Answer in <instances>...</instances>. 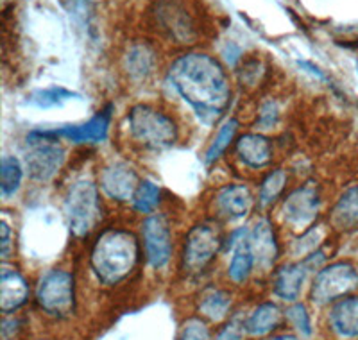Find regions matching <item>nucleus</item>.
Instances as JSON below:
<instances>
[{
  "mask_svg": "<svg viewBox=\"0 0 358 340\" xmlns=\"http://www.w3.org/2000/svg\"><path fill=\"white\" fill-rule=\"evenodd\" d=\"M179 340H210V328L203 319L192 317L183 324Z\"/></svg>",
  "mask_w": 358,
  "mask_h": 340,
  "instance_id": "2f4dec72",
  "label": "nucleus"
},
{
  "mask_svg": "<svg viewBox=\"0 0 358 340\" xmlns=\"http://www.w3.org/2000/svg\"><path fill=\"white\" fill-rule=\"evenodd\" d=\"M236 131H238V122H236L235 118H229V120L224 122L222 126H220L219 133H217V136L213 138V142L208 147L206 158H204L206 163L217 162V160L226 153V149H228L233 143V140H235Z\"/></svg>",
  "mask_w": 358,
  "mask_h": 340,
  "instance_id": "cd10ccee",
  "label": "nucleus"
},
{
  "mask_svg": "<svg viewBox=\"0 0 358 340\" xmlns=\"http://www.w3.org/2000/svg\"><path fill=\"white\" fill-rule=\"evenodd\" d=\"M231 253L233 256L228 267L229 280H231L233 283H244V281H248L249 276H251L252 269L257 267V264H255V256H252L251 247H249L248 243V239H245L244 242L238 243Z\"/></svg>",
  "mask_w": 358,
  "mask_h": 340,
  "instance_id": "b1692460",
  "label": "nucleus"
},
{
  "mask_svg": "<svg viewBox=\"0 0 358 340\" xmlns=\"http://www.w3.org/2000/svg\"><path fill=\"white\" fill-rule=\"evenodd\" d=\"M24 179V167L18 162L15 156L6 154L0 163V188H2V195L6 199L11 197L13 194H17L18 188Z\"/></svg>",
  "mask_w": 358,
  "mask_h": 340,
  "instance_id": "a878e982",
  "label": "nucleus"
},
{
  "mask_svg": "<svg viewBox=\"0 0 358 340\" xmlns=\"http://www.w3.org/2000/svg\"><path fill=\"white\" fill-rule=\"evenodd\" d=\"M357 70H358V63H357Z\"/></svg>",
  "mask_w": 358,
  "mask_h": 340,
  "instance_id": "4c0bfd02",
  "label": "nucleus"
},
{
  "mask_svg": "<svg viewBox=\"0 0 358 340\" xmlns=\"http://www.w3.org/2000/svg\"><path fill=\"white\" fill-rule=\"evenodd\" d=\"M262 73H264V65L258 59H248L244 61L242 69L238 70V77H241L242 86H257L260 81Z\"/></svg>",
  "mask_w": 358,
  "mask_h": 340,
  "instance_id": "f704fd0d",
  "label": "nucleus"
},
{
  "mask_svg": "<svg viewBox=\"0 0 358 340\" xmlns=\"http://www.w3.org/2000/svg\"><path fill=\"white\" fill-rule=\"evenodd\" d=\"M111 124V106L106 110L99 111L95 117L90 118L85 124L78 126H65L59 129H50V134L62 136L73 143H101L108 136V129Z\"/></svg>",
  "mask_w": 358,
  "mask_h": 340,
  "instance_id": "2eb2a0df",
  "label": "nucleus"
},
{
  "mask_svg": "<svg viewBox=\"0 0 358 340\" xmlns=\"http://www.w3.org/2000/svg\"><path fill=\"white\" fill-rule=\"evenodd\" d=\"M159 201H162V190H159L158 185L155 181H151V179L140 181L138 188H136L133 199H131L134 210L143 215L155 213Z\"/></svg>",
  "mask_w": 358,
  "mask_h": 340,
  "instance_id": "bb28decb",
  "label": "nucleus"
},
{
  "mask_svg": "<svg viewBox=\"0 0 358 340\" xmlns=\"http://www.w3.org/2000/svg\"><path fill=\"white\" fill-rule=\"evenodd\" d=\"M167 81L206 126L217 124L231 104L228 73L208 54L178 57L169 69Z\"/></svg>",
  "mask_w": 358,
  "mask_h": 340,
  "instance_id": "f257e3e1",
  "label": "nucleus"
},
{
  "mask_svg": "<svg viewBox=\"0 0 358 340\" xmlns=\"http://www.w3.org/2000/svg\"><path fill=\"white\" fill-rule=\"evenodd\" d=\"M143 247H145V258L152 269H163L171 262L172 256V236L171 227L165 217L151 215L142 224Z\"/></svg>",
  "mask_w": 358,
  "mask_h": 340,
  "instance_id": "9b49d317",
  "label": "nucleus"
},
{
  "mask_svg": "<svg viewBox=\"0 0 358 340\" xmlns=\"http://www.w3.org/2000/svg\"><path fill=\"white\" fill-rule=\"evenodd\" d=\"M155 66L156 54L149 43H133L124 56V69L133 81H145Z\"/></svg>",
  "mask_w": 358,
  "mask_h": 340,
  "instance_id": "4be33fe9",
  "label": "nucleus"
},
{
  "mask_svg": "<svg viewBox=\"0 0 358 340\" xmlns=\"http://www.w3.org/2000/svg\"><path fill=\"white\" fill-rule=\"evenodd\" d=\"M306 267L299 264H285L278 267L273 274V292L278 299L285 303H296L301 296L303 283L306 278Z\"/></svg>",
  "mask_w": 358,
  "mask_h": 340,
  "instance_id": "6ab92c4d",
  "label": "nucleus"
},
{
  "mask_svg": "<svg viewBox=\"0 0 358 340\" xmlns=\"http://www.w3.org/2000/svg\"><path fill=\"white\" fill-rule=\"evenodd\" d=\"M330 224L341 233L358 231V183H351L341 192L330 211Z\"/></svg>",
  "mask_w": 358,
  "mask_h": 340,
  "instance_id": "a211bd4d",
  "label": "nucleus"
},
{
  "mask_svg": "<svg viewBox=\"0 0 358 340\" xmlns=\"http://www.w3.org/2000/svg\"><path fill=\"white\" fill-rule=\"evenodd\" d=\"M358 290V267L350 260L328 264L315 272L310 299L319 306L334 304Z\"/></svg>",
  "mask_w": 358,
  "mask_h": 340,
  "instance_id": "20e7f679",
  "label": "nucleus"
},
{
  "mask_svg": "<svg viewBox=\"0 0 358 340\" xmlns=\"http://www.w3.org/2000/svg\"><path fill=\"white\" fill-rule=\"evenodd\" d=\"M287 181H289V174L285 172V169H276L273 172H268L264 181H262L260 190H258V203H260V206H273L278 199L281 197L283 190H285Z\"/></svg>",
  "mask_w": 358,
  "mask_h": 340,
  "instance_id": "393cba45",
  "label": "nucleus"
},
{
  "mask_svg": "<svg viewBox=\"0 0 358 340\" xmlns=\"http://www.w3.org/2000/svg\"><path fill=\"white\" fill-rule=\"evenodd\" d=\"M255 204V197L249 187L233 183L226 185L215 194V210L220 217L228 220H241L248 217Z\"/></svg>",
  "mask_w": 358,
  "mask_h": 340,
  "instance_id": "4468645a",
  "label": "nucleus"
},
{
  "mask_svg": "<svg viewBox=\"0 0 358 340\" xmlns=\"http://www.w3.org/2000/svg\"><path fill=\"white\" fill-rule=\"evenodd\" d=\"M245 335V319L241 316H235L224 324L217 333L215 340H242Z\"/></svg>",
  "mask_w": 358,
  "mask_h": 340,
  "instance_id": "72a5a7b5",
  "label": "nucleus"
},
{
  "mask_svg": "<svg viewBox=\"0 0 358 340\" xmlns=\"http://www.w3.org/2000/svg\"><path fill=\"white\" fill-rule=\"evenodd\" d=\"M138 185L140 179L136 170L124 162L110 163L101 172L102 192L113 201H131Z\"/></svg>",
  "mask_w": 358,
  "mask_h": 340,
  "instance_id": "ddd939ff",
  "label": "nucleus"
},
{
  "mask_svg": "<svg viewBox=\"0 0 358 340\" xmlns=\"http://www.w3.org/2000/svg\"><path fill=\"white\" fill-rule=\"evenodd\" d=\"M222 246V235L215 224L203 222L194 226L185 239L183 255H181L183 271L188 274L204 272L213 264Z\"/></svg>",
  "mask_w": 358,
  "mask_h": 340,
  "instance_id": "0eeeda50",
  "label": "nucleus"
},
{
  "mask_svg": "<svg viewBox=\"0 0 358 340\" xmlns=\"http://www.w3.org/2000/svg\"><path fill=\"white\" fill-rule=\"evenodd\" d=\"M235 153L249 169H264L273 162V143L260 133H245L235 142Z\"/></svg>",
  "mask_w": 358,
  "mask_h": 340,
  "instance_id": "f3484780",
  "label": "nucleus"
},
{
  "mask_svg": "<svg viewBox=\"0 0 358 340\" xmlns=\"http://www.w3.org/2000/svg\"><path fill=\"white\" fill-rule=\"evenodd\" d=\"M155 18L159 31L176 43H192L196 38L194 18L179 0H158Z\"/></svg>",
  "mask_w": 358,
  "mask_h": 340,
  "instance_id": "9d476101",
  "label": "nucleus"
},
{
  "mask_svg": "<svg viewBox=\"0 0 358 340\" xmlns=\"http://www.w3.org/2000/svg\"><path fill=\"white\" fill-rule=\"evenodd\" d=\"M321 211V192L317 183H305L290 192L281 204V215L292 229L306 231L313 226Z\"/></svg>",
  "mask_w": 358,
  "mask_h": 340,
  "instance_id": "1a4fd4ad",
  "label": "nucleus"
},
{
  "mask_svg": "<svg viewBox=\"0 0 358 340\" xmlns=\"http://www.w3.org/2000/svg\"><path fill=\"white\" fill-rule=\"evenodd\" d=\"M248 243L255 256V264L260 271H271L280 256V243L276 231L268 219H258L249 229Z\"/></svg>",
  "mask_w": 358,
  "mask_h": 340,
  "instance_id": "f8f14e48",
  "label": "nucleus"
},
{
  "mask_svg": "<svg viewBox=\"0 0 358 340\" xmlns=\"http://www.w3.org/2000/svg\"><path fill=\"white\" fill-rule=\"evenodd\" d=\"M50 131H33L27 136L25 169L34 181L47 183L62 170L65 149Z\"/></svg>",
  "mask_w": 358,
  "mask_h": 340,
  "instance_id": "423d86ee",
  "label": "nucleus"
},
{
  "mask_svg": "<svg viewBox=\"0 0 358 340\" xmlns=\"http://www.w3.org/2000/svg\"><path fill=\"white\" fill-rule=\"evenodd\" d=\"M328 326L338 339H358V294L331 304L328 312Z\"/></svg>",
  "mask_w": 358,
  "mask_h": 340,
  "instance_id": "dca6fc26",
  "label": "nucleus"
},
{
  "mask_svg": "<svg viewBox=\"0 0 358 340\" xmlns=\"http://www.w3.org/2000/svg\"><path fill=\"white\" fill-rule=\"evenodd\" d=\"M138 258L140 247L136 236L126 229H110L95 242L90 265L101 283L113 287L133 272Z\"/></svg>",
  "mask_w": 358,
  "mask_h": 340,
  "instance_id": "f03ea898",
  "label": "nucleus"
},
{
  "mask_svg": "<svg viewBox=\"0 0 358 340\" xmlns=\"http://www.w3.org/2000/svg\"><path fill=\"white\" fill-rule=\"evenodd\" d=\"M324 240V229H322L321 226H312L308 227V229L303 233L301 239H297L296 242H294V247H292V253L296 256H308L312 255L313 251H317L319 246H321V242Z\"/></svg>",
  "mask_w": 358,
  "mask_h": 340,
  "instance_id": "c756f323",
  "label": "nucleus"
},
{
  "mask_svg": "<svg viewBox=\"0 0 358 340\" xmlns=\"http://www.w3.org/2000/svg\"><path fill=\"white\" fill-rule=\"evenodd\" d=\"M233 306V296L228 290L217 287H210L201 294L197 312L204 319L212 323H222L229 317Z\"/></svg>",
  "mask_w": 358,
  "mask_h": 340,
  "instance_id": "412c9836",
  "label": "nucleus"
},
{
  "mask_svg": "<svg viewBox=\"0 0 358 340\" xmlns=\"http://www.w3.org/2000/svg\"><path fill=\"white\" fill-rule=\"evenodd\" d=\"M72 97V92H69L65 88H49L36 92L33 97L29 99V102H33L38 108H54V106H62L63 102L70 101Z\"/></svg>",
  "mask_w": 358,
  "mask_h": 340,
  "instance_id": "7c9ffc66",
  "label": "nucleus"
},
{
  "mask_svg": "<svg viewBox=\"0 0 358 340\" xmlns=\"http://www.w3.org/2000/svg\"><path fill=\"white\" fill-rule=\"evenodd\" d=\"M285 317L287 320L290 323L294 330L301 337H312V319H310L308 308L305 306L303 303H292L289 308L285 310Z\"/></svg>",
  "mask_w": 358,
  "mask_h": 340,
  "instance_id": "c85d7f7f",
  "label": "nucleus"
},
{
  "mask_svg": "<svg viewBox=\"0 0 358 340\" xmlns=\"http://www.w3.org/2000/svg\"><path fill=\"white\" fill-rule=\"evenodd\" d=\"M36 301L47 316H72L76 308V280L73 274L63 269H52L40 280L36 290Z\"/></svg>",
  "mask_w": 358,
  "mask_h": 340,
  "instance_id": "6e6552de",
  "label": "nucleus"
},
{
  "mask_svg": "<svg viewBox=\"0 0 358 340\" xmlns=\"http://www.w3.org/2000/svg\"><path fill=\"white\" fill-rule=\"evenodd\" d=\"M283 312L276 303H262L258 304L248 317H245V333L249 337H265L273 333L280 326Z\"/></svg>",
  "mask_w": 358,
  "mask_h": 340,
  "instance_id": "5701e85b",
  "label": "nucleus"
},
{
  "mask_svg": "<svg viewBox=\"0 0 358 340\" xmlns=\"http://www.w3.org/2000/svg\"><path fill=\"white\" fill-rule=\"evenodd\" d=\"M9 247H11V242H9V226L4 220V222H2V256H4V258L9 256Z\"/></svg>",
  "mask_w": 358,
  "mask_h": 340,
  "instance_id": "c9c22d12",
  "label": "nucleus"
},
{
  "mask_svg": "<svg viewBox=\"0 0 358 340\" xmlns=\"http://www.w3.org/2000/svg\"><path fill=\"white\" fill-rule=\"evenodd\" d=\"M268 340H301L299 337L292 335V333H283V335H276L273 337V339H268Z\"/></svg>",
  "mask_w": 358,
  "mask_h": 340,
  "instance_id": "e433bc0d",
  "label": "nucleus"
},
{
  "mask_svg": "<svg viewBox=\"0 0 358 340\" xmlns=\"http://www.w3.org/2000/svg\"><path fill=\"white\" fill-rule=\"evenodd\" d=\"M29 285L24 276L15 269H2L0 274V310L4 316L17 312L27 303Z\"/></svg>",
  "mask_w": 358,
  "mask_h": 340,
  "instance_id": "aec40b11",
  "label": "nucleus"
},
{
  "mask_svg": "<svg viewBox=\"0 0 358 340\" xmlns=\"http://www.w3.org/2000/svg\"><path fill=\"white\" fill-rule=\"evenodd\" d=\"M133 142L149 150H165L178 142L179 131L172 117L151 104H136L127 113Z\"/></svg>",
  "mask_w": 358,
  "mask_h": 340,
  "instance_id": "7ed1b4c3",
  "label": "nucleus"
},
{
  "mask_svg": "<svg viewBox=\"0 0 358 340\" xmlns=\"http://www.w3.org/2000/svg\"><path fill=\"white\" fill-rule=\"evenodd\" d=\"M65 215L70 231L76 236H86L101 220L99 188L90 179H79L69 188L65 197Z\"/></svg>",
  "mask_w": 358,
  "mask_h": 340,
  "instance_id": "39448f33",
  "label": "nucleus"
},
{
  "mask_svg": "<svg viewBox=\"0 0 358 340\" xmlns=\"http://www.w3.org/2000/svg\"><path fill=\"white\" fill-rule=\"evenodd\" d=\"M280 122V108L274 101H267L262 104L260 113H258L257 126L262 131H271L278 126Z\"/></svg>",
  "mask_w": 358,
  "mask_h": 340,
  "instance_id": "473e14b6",
  "label": "nucleus"
}]
</instances>
